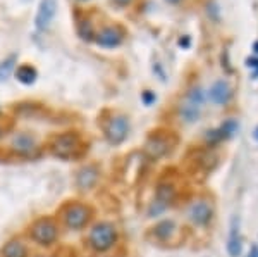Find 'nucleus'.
<instances>
[{
	"mask_svg": "<svg viewBox=\"0 0 258 257\" xmlns=\"http://www.w3.org/2000/svg\"><path fill=\"white\" fill-rule=\"evenodd\" d=\"M48 148L53 157L62 161H73L83 157L88 147L83 142V136L78 131H64V133H57L50 138Z\"/></svg>",
	"mask_w": 258,
	"mask_h": 257,
	"instance_id": "obj_1",
	"label": "nucleus"
},
{
	"mask_svg": "<svg viewBox=\"0 0 258 257\" xmlns=\"http://www.w3.org/2000/svg\"><path fill=\"white\" fill-rule=\"evenodd\" d=\"M93 207L83 202L73 200L68 202L60 207L59 216L69 230H83L85 226L90 225L91 218H93Z\"/></svg>",
	"mask_w": 258,
	"mask_h": 257,
	"instance_id": "obj_2",
	"label": "nucleus"
},
{
	"mask_svg": "<svg viewBox=\"0 0 258 257\" xmlns=\"http://www.w3.org/2000/svg\"><path fill=\"white\" fill-rule=\"evenodd\" d=\"M117 228L109 221L97 223L88 233V247L95 252H107L117 243Z\"/></svg>",
	"mask_w": 258,
	"mask_h": 257,
	"instance_id": "obj_3",
	"label": "nucleus"
},
{
	"mask_svg": "<svg viewBox=\"0 0 258 257\" xmlns=\"http://www.w3.org/2000/svg\"><path fill=\"white\" fill-rule=\"evenodd\" d=\"M30 238L43 247L53 245L57 242V238H59V225H57L55 219L50 216L38 218L30 226Z\"/></svg>",
	"mask_w": 258,
	"mask_h": 257,
	"instance_id": "obj_4",
	"label": "nucleus"
},
{
	"mask_svg": "<svg viewBox=\"0 0 258 257\" xmlns=\"http://www.w3.org/2000/svg\"><path fill=\"white\" fill-rule=\"evenodd\" d=\"M103 135L110 145H120L129 135V118L120 113H112L103 121Z\"/></svg>",
	"mask_w": 258,
	"mask_h": 257,
	"instance_id": "obj_5",
	"label": "nucleus"
},
{
	"mask_svg": "<svg viewBox=\"0 0 258 257\" xmlns=\"http://www.w3.org/2000/svg\"><path fill=\"white\" fill-rule=\"evenodd\" d=\"M9 148L23 159H35V157L40 156L41 150L38 138L30 131H18V133L12 135Z\"/></svg>",
	"mask_w": 258,
	"mask_h": 257,
	"instance_id": "obj_6",
	"label": "nucleus"
},
{
	"mask_svg": "<svg viewBox=\"0 0 258 257\" xmlns=\"http://www.w3.org/2000/svg\"><path fill=\"white\" fill-rule=\"evenodd\" d=\"M124 36H126V30L120 24H109V26H103L102 30L95 33L93 40L95 43L103 48H114L122 43Z\"/></svg>",
	"mask_w": 258,
	"mask_h": 257,
	"instance_id": "obj_7",
	"label": "nucleus"
},
{
	"mask_svg": "<svg viewBox=\"0 0 258 257\" xmlns=\"http://www.w3.org/2000/svg\"><path fill=\"white\" fill-rule=\"evenodd\" d=\"M172 136L167 135H160V133H153L150 135V138L147 140V145H145V150L147 154L152 157V159H159V157L169 154L172 150L174 140H170Z\"/></svg>",
	"mask_w": 258,
	"mask_h": 257,
	"instance_id": "obj_8",
	"label": "nucleus"
},
{
	"mask_svg": "<svg viewBox=\"0 0 258 257\" xmlns=\"http://www.w3.org/2000/svg\"><path fill=\"white\" fill-rule=\"evenodd\" d=\"M57 0H40L38 4V11H36V18H35V26L36 30L45 31L50 28L53 18L57 14Z\"/></svg>",
	"mask_w": 258,
	"mask_h": 257,
	"instance_id": "obj_9",
	"label": "nucleus"
},
{
	"mask_svg": "<svg viewBox=\"0 0 258 257\" xmlns=\"http://www.w3.org/2000/svg\"><path fill=\"white\" fill-rule=\"evenodd\" d=\"M212 214H214V209H212V204L207 198H198L188 209V218L191 219V223L198 226L207 225L212 219Z\"/></svg>",
	"mask_w": 258,
	"mask_h": 257,
	"instance_id": "obj_10",
	"label": "nucleus"
},
{
	"mask_svg": "<svg viewBox=\"0 0 258 257\" xmlns=\"http://www.w3.org/2000/svg\"><path fill=\"white\" fill-rule=\"evenodd\" d=\"M98 178H100V171L97 166L86 164L76 173V186L80 190H83V192H86V190H91L97 185Z\"/></svg>",
	"mask_w": 258,
	"mask_h": 257,
	"instance_id": "obj_11",
	"label": "nucleus"
},
{
	"mask_svg": "<svg viewBox=\"0 0 258 257\" xmlns=\"http://www.w3.org/2000/svg\"><path fill=\"white\" fill-rule=\"evenodd\" d=\"M231 86H229L227 81H215L214 85H212L210 88V100L214 104H219V106H222V104H227L229 98H231Z\"/></svg>",
	"mask_w": 258,
	"mask_h": 257,
	"instance_id": "obj_12",
	"label": "nucleus"
},
{
	"mask_svg": "<svg viewBox=\"0 0 258 257\" xmlns=\"http://www.w3.org/2000/svg\"><path fill=\"white\" fill-rule=\"evenodd\" d=\"M2 257H28V247L23 240L19 238H12L0 250Z\"/></svg>",
	"mask_w": 258,
	"mask_h": 257,
	"instance_id": "obj_13",
	"label": "nucleus"
},
{
	"mask_svg": "<svg viewBox=\"0 0 258 257\" xmlns=\"http://www.w3.org/2000/svg\"><path fill=\"white\" fill-rule=\"evenodd\" d=\"M36 76H38V73H36V69L33 68L31 64H23L16 69V78H18V81L23 83V85H31V83H35Z\"/></svg>",
	"mask_w": 258,
	"mask_h": 257,
	"instance_id": "obj_14",
	"label": "nucleus"
},
{
	"mask_svg": "<svg viewBox=\"0 0 258 257\" xmlns=\"http://www.w3.org/2000/svg\"><path fill=\"white\" fill-rule=\"evenodd\" d=\"M176 233V225L172 221H162L155 228H153V235L162 242H167L172 238V235Z\"/></svg>",
	"mask_w": 258,
	"mask_h": 257,
	"instance_id": "obj_15",
	"label": "nucleus"
},
{
	"mask_svg": "<svg viewBox=\"0 0 258 257\" xmlns=\"http://www.w3.org/2000/svg\"><path fill=\"white\" fill-rule=\"evenodd\" d=\"M200 111H202L200 106L186 100L181 106V118L184 119L186 123H195V121H198V118H200Z\"/></svg>",
	"mask_w": 258,
	"mask_h": 257,
	"instance_id": "obj_16",
	"label": "nucleus"
},
{
	"mask_svg": "<svg viewBox=\"0 0 258 257\" xmlns=\"http://www.w3.org/2000/svg\"><path fill=\"white\" fill-rule=\"evenodd\" d=\"M16 62H18V57L16 56H11L0 62V81H6L11 76L16 68Z\"/></svg>",
	"mask_w": 258,
	"mask_h": 257,
	"instance_id": "obj_17",
	"label": "nucleus"
},
{
	"mask_svg": "<svg viewBox=\"0 0 258 257\" xmlns=\"http://www.w3.org/2000/svg\"><path fill=\"white\" fill-rule=\"evenodd\" d=\"M78 33L83 40H93L95 38V31H93V26H91V21H81L78 23Z\"/></svg>",
	"mask_w": 258,
	"mask_h": 257,
	"instance_id": "obj_18",
	"label": "nucleus"
},
{
	"mask_svg": "<svg viewBox=\"0 0 258 257\" xmlns=\"http://www.w3.org/2000/svg\"><path fill=\"white\" fill-rule=\"evenodd\" d=\"M112 2H114L115 6H119V7H126V6H129V4L133 2V0H112Z\"/></svg>",
	"mask_w": 258,
	"mask_h": 257,
	"instance_id": "obj_19",
	"label": "nucleus"
},
{
	"mask_svg": "<svg viewBox=\"0 0 258 257\" xmlns=\"http://www.w3.org/2000/svg\"><path fill=\"white\" fill-rule=\"evenodd\" d=\"M248 64H249V66H253V68H256V69H258V61H256V59H249V61H248Z\"/></svg>",
	"mask_w": 258,
	"mask_h": 257,
	"instance_id": "obj_20",
	"label": "nucleus"
},
{
	"mask_svg": "<svg viewBox=\"0 0 258 257\" xmlns=\"http://www.w3.org/2000/svg\"><path fill=\"white\" fill-rule=\"evenodd\" d=\"M152 95H148V93H145V100H147V104H150V100H152Z\"/></svg>",
	"mask_w": 258,
	"mask_h": 257,
	"instance_id": "obj_21",
	"label": "nucleus"
},
{
	"mask_svg": "<svg viewBox=\"0 0 258 257\" xmlns=\"http://www.w3.org/2000/svg\"><path fill=\"white\" fill-rule=\"evenodd\" d=\"M4 133H6V130H4L2 124H0V138H2V136H4Z\"/></svg>",
	"mask_w": 258,
	"mask_h": 257,
	"instance_id": "obj_22",
	"label": "nucleus"
},
{
	"mask_svg": "<svg viewBox=\"0 0 258 257\" xmlns=\"http://www.w3.org/2000/svg\"><path fill=\"white\" fill-rule=\"evenodd\" d=\"M169 4H177V2H181V0H167Z\"/></svg>",
	"mask_w": 258,
	"mask_h": 257,
	"instance_id": "obj_23",
	"label": "nucleus"
},
{
	"mask_svg": "<svg viewBox=\"0 0 258 257\" xmlns=\"http://www.w3.org/2000/svg\"><path fill=\"white\" fill-rule=\"evenodd\" d=\"M253 48H255V52L258 54V41H256V43H255V45H253Z\"/></svg>",
	"mask_w": 258,
	"mask_h": 257,
	"instance_id": "obj_24",
	"label": "nucleus"
}]
</instances>
